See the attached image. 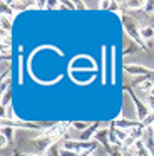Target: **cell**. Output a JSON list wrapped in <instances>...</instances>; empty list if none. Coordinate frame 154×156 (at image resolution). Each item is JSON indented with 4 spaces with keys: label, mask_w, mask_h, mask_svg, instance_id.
<instances>
[{
    "label": "cell",
    "mask_w": 154,
    "mask_h": 156,
    "mask_svg": "<svg viewBox=\"0 0 154 156\" xmlns=\"http://www.w3.org/2000/svg\"><path fill=\"white\" fill-rule=\"evenodd\" d=\"M121 17H122V25H124V29H126V34H129V37L132 39L137 45L146 47L144 39L141 37V30L137 29V25H136V20H134L132 17H129V15H121Z\"/></svg>",
    "instance_id": "obj_1"
},
{
    "label": "cell",
    "mask_w": 154,
    "mask_h": 156,
    "mask_svg": "<svg viewBox=\"0 0 154 156\" xmlns=\"http://www.w3.org/2000/svg\"><path fill=\"white\" fill-rule=\"evenodd\" d=\"M126 91H129V96H131V99H132L134 106H136V109H137V119H139V121L142 122L144 119H146V118H147V116H149L152 111H151V109L147 108V104H146V102H141V99L137 98L136 94H134V91H132L131 87H129V89L126 87Z\"/></svg>",
    "instance_id": "obj_2"
},
{
    "label": "cell",
    "mask_w": 154,
    "mask_h": 156,
    "mask_svg": "<svg viewBox=\"0 0 154 156\" xmlns=\"http://www.w3.org/2000/svg\"><path fill=\"white\" fill-rule=\"evenodd\" d=\"M127 74L131 76H149L151 74V69H147L146 66H139V64H129V66H124Z\"/></svg>",
    "instance_id": "obj_3"
},
{
    "label": "cell",
    "mask_w": 154,
    "mask_h": 156,
    "mask_svg": "<svg viewBox=\"0 0 154 156\" xmlns=\"http://www.w3.org/2000/svg\"><path fill=\"white\" fill-rule=\"evenodd\" d=\"M109 134H110V126H107V128H99V131L96 133V136H94V139H96V143H100V144H104L107 149H109Z\"/></svg>",
    "instance_id": "obj_4"
},
{
    "label": "cell",
    "mask_w": 154,
    "mask_h": 156,
    "mask_svg": "<svg viewBox=\"0 0 154 156\" xmlns=\"http://www.w3.org/2000/svg\"><path fill=\"white\" fill-rule=\"evenodd\" d=\"M117 129H126V131H131V129H136V128H141V121H127L124 118H119L114 121Z\"/></svg>",
    "instance_id": "obj_5"
},
{
    "label": "cell",
    "mask_w": 154,
    "mask_h": 156,
    "mask_svg": "<svg viewBox=\"0 0 154 156\" xmlns=\"http://www.w3.org/2000/svg\"><path fill=\"white\" fill-rule=\"evenodd\" d=\"M99 131V122H92V124L89 126V128L86 129V131L80 134V138H79V141H89L92 136H96V133Z\"/></svg>",
    "instance_id": "obj_6"
},
{
    "label": "cell",
    "mask_w": 154,
    "mask_h": 156,
    "mask_svg": "<svg viewBox=\"0 0 154 156\" xmlns=\"http://www.w3.org/2000/svg\"><path fill=\"white\" fill-rule=\"evenodd\" d=\"M137 87H139L141 91H147V92H151V89L154 87V82L151 81V79H142L141 82H137Z\"/></svg>",
    "instance_id": "obj_7"
},
{
    "label": "cell",
    "mask_w": 154,
    "mask_h": 156,
    "mask_svg": "<svg viewBox=\"0 0 154 156\" xmlns=\"http://www.w3.org/2000/svg\"><path fill=\"white\" fill-rule=\"evenodd\" d=\"M13 133H15V128H12V126H2V136L7 138L9 141H13Z\"/></svg>",
    "instance_id": "obj_8"
},
{
    "label": "cell",
    "mask_w": 154,
    "mask_h": 156,
    "mask_svg": "<svg viewBox=\"0 0 154 156\" xmlns=\"http://www.w3.org/2000/svg\"><path fill=\"white\" fill-rule=\"evenodd\" d=\"M141 37L142 39H152L154 37V25H147V27L141 29Z\"/></svg>",
    "instance_id": "obj_9"
},
{
    "label": "cell",
    "mask_w": 154,
    "mask_h": 156,
    "mask_svg": "<svg viewBox=\"0 0 154 156\" xmlns=\"http://www.w3.org/2000/svg\"><path fill=\"white\" fill-rule=\"evenodd\" d=\"M121 5L127 7L129 10H134V9H144V2H119Z\"/></svg>",
    "instance_id": "obj_10"
},
{
    "label": "cell",
    "mask_w": 154,
    "mask_h": 156,
    "mask_svg": "<svg viewBox=\"0 0 154 156\" xmlns=\"http://www.w3.org/2000/svg\"><path fill=\"white\" fill-rule=\"evenodd\" d=\"M0 7H2V15H3V17H7V14H9V17L12 19L13 9L10 7V5H7V2H2V5H0Z\"/></svg>",
    "instance_id": "obj_11"
},
{
    "label": "cell",
    "mask_w": 154,
    "mask_h": 156,
    "mask_svg": "<svg viewBox=\"0 0 154 156\" xmlns=\"http://www.w3.org/2000/svg\"><path fill=\"white\" fill-rule=\"evenodd\" d=\"M10 7L13 9V12H20V10L29 9V5H27V4H20V2H12V4H10Z\"/></svg>",
    "instance_id": "obj_12"
},
{
    "label": "cell",
    "mask_w": 154,
    "mask_h": 156,
    "mask_svg": "<svg viewBox=\"0 0 154 156\" xmlns=\"http://www.w3.org/2000/svg\"><path fill=\"white\" fill-rule=\"evenodd\" d=\"M10 94H12V91H10V89H9L7 92H3V94H2V108H3V109L7 108V102L10 104Z\"/></svg>",
    "instance_id": "obj_13"
},
{
    "label": "cell",
    "mask_w": 154,
    "mask_h": 156,
    "mask_svg": "<svg viewBox=\"0 0 154 156\" xmlns=\"http://www.w3.org/2000/svg\"><path fill=\"white\" fill-rule=\"evenodd\" d=\"M2 30L3 32H7V30L10 32V19L3 17V15H2Z\"/></svg>",
    "instance_id": "obj_14"
},
{
    "label": "cell",
    "mask_w": 154,
    "mask_h": 156,
    "mask_svg": "<svg viewBox=\"0 0 154 156\" xmlns=\"http://www.w3.org/2000/svg\"><path fill=\"white\" fill-rule=\"evenodd\" d=\"M72 128H75V129H80V131H86L87 128H89V124L87 122H72Z\"/></svg>",
    "instance_id": "obj_15"
},
{
    "label": "cell",
    "mask_w": 154,
    "mask_h": 156,
    "mask_svg": "<svg viewBox=\"0 0 154 156\" xmlns=\"http://www.w3.org/2000/svg\"><path fill=\"white\" fill-rule=\"evenodd\" d=\"M144 10H146L147 14H151V12L154 10V2H152V0H149V2H144Z\"/></svg>",
    "instance_id": "obj_16"
},
{
    "label": "cell",
    "mask_w": 154,
    "mask_h": 156,
    "mask_svg": "<svg viewBox=\"0 0 154 156\" xmlns=\"http://www.w3.org/2000/svg\"><path fill=\"white\" fill-rule=\"evenodd\" d=\"M146 104H147V108L154 112V98H152V96H149V98L146 99Z\"/></svg>",
    "instance_id": "obj_17"
},
{
    "label": "cell",
    "mask_w": 154,
    "mask_h": 156,
    "mask_svg": "<svg viewBox=\"0 0 154 156\" xmlns=\"http://www.w3.org/2000/svg\"><path fill=\"white\" fill-rule=\"evenodd\" d=\"M7 84H10V77L9 79H2V94H3V92H7Z\"/></svg>",
    "instance_id": "obj_18"
},
{
    "label": "cell",
    "mask_w": 154,
    "mask_h": 156,
    "mask_svg": "<svg viewBox=\"0 0 154 156\" xmlns=\"http://www.w3.org/2000/svg\"><path fill=\"white\" fill-rule=\"evenodd\" d=\"M99 7H100V9H109V7H110V2H100Z\"/></svg>",
    "instance_id": "obj_19"
},
{
    "label": "cell",
    "mask_w": 154,
    "mask_h": 156,
    "mask_svg": "<svg viewBox=\"0 0 154 156\" xmlns=\"http://www.w3.org/2000/svg\"><path fill=\"white\" fill-rule=\"evenodd\" d=\"M109 154H110V156H124L121 151H109Z\"/></svg>",
    "instance_id": "obj_20"
},
{
    "label": "cell",
    "mask_w": 154,
    "mask_h": 156,
    "mask_svg": "<svg viewBox=\"0 0 154 156\" xmlns=\"http://www.w3.org/2000/svg\"><path fill=\"white\" fill-rule=\"evenodd\" d=\"M82 4H84V2H77L75 7H77V9H84V5H82Z\"/></svg>",
    "instance_id": "obj_21"
},
{
    "label": "cell",
    "mask_w": 154,
    "mask_h": 156,
    "mask_svg": "<svg viewBox=\"0 0 154 156\" xmlns=\"http://www.w3.org/2000/svg\"><path fill=\"white\" fill-rule=\"evenodd\" d=\"M149 96H152V98H154V87H152V89H151V92H149Z\"/></svg>",
    "instance_id": "obj_22"
},
{
    "label": "cell",
    "mask_w": 154,
    "mask_h": 156,
    "mask_svg": "<svg viewBox=\"0 0 154 156\" xmlns=\"http://www.w3.org/2000/svg\"><path fill=\"white\" fill-rule=\"evenodd\" d=\"M25 156H44V154H25Z\"/></svg>",
    "instance_id": "obj_23"
},
{
    "label": "cell",
    "mask_w": 154,
    "mask_h": 156,
    "mask_svg": "<svg viewBox=\"0 0 154 156\" xmlns=\"http://www.w3.org/2000/svg\"><path fill=\"white\" fill-rule=\"evenodd\" d=\"M151 129H152V134H154V124H152V126H151Z\"/></svg>",
    "instance_id": "obj_24"
},
{
    "label": "cell",
    "mask_w": 154,
    "mask_h": 156,
    "mask_svg": "<svg viewBox=\"0 0 154 156\" xmlns=\"http://www.w3.org/2000/svg\"><path fill=\"white\" fill-rule=\"evenodd\" d=\"M86 156H94V154H92V153H89V154H86Z\"/></svg>",
    "instance_id": "obj_25"
}]
</instances>
